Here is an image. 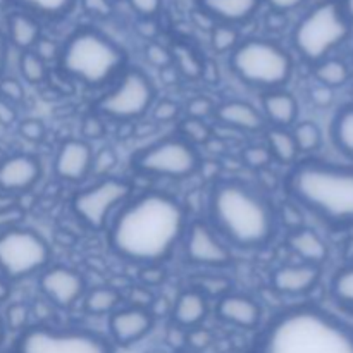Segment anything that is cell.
I'll list each match as a JSON object with an SVG mask.
<instances>
[{"instance_id":"6da1fadb","label":"cell","mask_w":353,"mask_h":353,"mask_svg":"<svg viewBox=\"0 0 353 353\" xmlns=\"http://www.w3.org/2000/svg\"><path fill=\"white\" fill-rule=\"evenodd\" d=\"M188 210L174 195L145 190L131 195L107 224V243L117 257L138 265L164 264L188 226Z\"/></svg>"},{"instance_id":"7a4b0ae2","label":"cell","mask_w":353,"mask_h":353,"mask_svg":"<svg viewBox=\"0 0 353 353\" xmlns=\"http://www.w3.org/2000/svg\"><path fill=\"white\" fill-rule=\"evenodd\" d=\"M207 221L230 247L259 250L274 240L278 214L264 192L238 178H217L207 200Z\"/></svg>"},{"instance_id":"3957f363","label":"cell","mask_w":353,"mask_h":353,"mask_svg":"<svg viewBox=\"0 0 353 353\" xmlns=\"http://www.w3.org/2000/svg\"><path fill=\"white\" fill-rule=\"evenodd\" d=\"M252 353H353V327L314 303L286 307L268 321Z\"/></svg>"},{"instance_id":"277c9868","label":"cell","mask_w":353,"mask_h":353,"mask_svg":"<svg viewBox=\"0 0 353 353\" xmlns=\"http://www.w3.org/2000/svg\"><path fill=\"white\" fill-rule=\"evenodd\" d=\"M285 192L300 209L333 228L353 226V168L321 159L296 161L285 176Z\"/></svg>"},{"instance_id":"5b68a950","label":"cell","mask_w":353,"mask_h":353,"mask_svg":"<svg viewBox=\"0 0 353 353\" xmlns=\"http://www.w3.org/2000/svg\"><path fill=\"white\" fill-rule=\"evenodd\" d=\"M57 61L64 74L88 88L110 86L128 68L123 47L92 26L72 31L62 43Z\"/></svg>"},{"instance_id":"8992f818","label":"cell","mask_w":353,"mask_h":353,"mask_svg":"<svg viewBox=\"0 0 353 353\" xmlns=\"http://www.w3.org/2000/svg\"><path fill=\"white\" fill-rule=\"evenodd\" d=\"M233 74L252 88L283 90L293 76L292 54L269 38H245L230 54Z\"/></svg>"},{"instance_id":"52a82bcc","label":"cell","mask_w":353,"mask_h":353,"mask_svg":"<svg viewBox=\"0 0 353 353\" xmlns=\"http://www.w3.org/2000/svg\"><path fill=\"white\" fill-rule=\"evenodd\" d=\"M352 26L338 0H323L296 23L292 34L293 47L303 61L314 65L348 40Z\"/></svg>"},{"instance_id":"ba28073f","label":"cell","mask_w":353,"mask_h":353,"mask_svg":"<svg viewBox=\"0 0 353 353\" xmlns=\"http://www.w3.org/2000/svg\"><path fill=\"white\" fill-rule=\"evenodd\" d=\"M155 99L157 90L150 76L140 68H126L97 99L95 112L121 124L133 123L152 109Z\"/></svg>"},{"instance_id":"9c48e42d","label":"cell","mask_w":353,"mask_h":353,"mask_svg":"<svg viewBox=\"0 0 353 353\" xmlns=\"http://www.w3.org/2000/svg\"><path fill=\"white\" fill-rule=\"evenodd\" d=\"M202 157L199 148L181 137H169L141 148L131 157L134 172L150 178L188 179L200 171Z\"/></svg>"},{"instance_id":"30bf717a","label":"cell","mask_w":353,"mask_h":353,"mask_svg":"<svg viewBox=\"0 0 353 353\" xmlns=\"http://www.w3.org/2000/svg\"><path fill=\"white\" fill-rule=\"evenodd\" d=\"M50 259V245L34 230L14 226L0 231V274L10 283L40 274Z\"/></svg>"},{"instance_id":"8fae6325","label":"cell","mask_w":353,"mask_h":353,"mask_svg":"<svg viewBox=\"0 0 353 353\" xmlns=\"http://www.w3.org/2000/svg\"><path fill=\"white\" fill-rule=\"evenodd\" d=\"M16 353H114L112 341L85 327L30 326L19 333Z\"/></svg>"},{"instance_id":"7c38bea8","label":"cell","mask_w":353,"mask_h":353,"mask_svg":"<svg viewBox=\"0 0 353 353\" xmlns=\"http://www.w3.org/2000/svg\"><path fill=\"white\" fill-rule=\"evenodd\" d=\"M133 195V185L124 178L105 176L79 190L71 200L72 212L86 228L105 230L114 214Z\"/></svg>"},{"instance_id":"4fadbf2b","label":"cell","mask_w":353,"mask_h":353,"mask_svg":"<svg viewBox=\"0 0 353 353\" xmlns=\"http://www.w3.org/2000/svg\"><path fill=\"white\" fill-rule=\"evenodd\" d=\"M185 259L193 265L207 269H223L233 262V250L216 233L207 219H192L183 236Z\"/></svg>"},{"instance_id":"5bb4252c","label":"cell","mask_w":353,"mask_h":353,"mask_svg":"<svg viewBox=\"0 0 353 353\" xmlns=\"http://www.w3.org/2000/svg\"><path fill=\"white\" fill-rule=\"evenodd\" d=\"M38 288L41 295L57 309H72L86 293L83 274L68 265H48L38 274Z\"/></svg>"},{"instance_id":"9a60e30c","label":"cell","mask_w":353,"mask_h":353,"mask_svg":"<svg viewBox=\"0 0 353 353\" xmlns=\"http://www.w3.org/2000/svg\"><path fill=\"white\" fill-rule=\"evenodd\" d=\"M92 145L86 140L69 138L62 141L54 159V172L61 181L78 185L92 176L93 169Z\"/></svg>"},{"instance_id":"2e32d148","label":"cell","mask_w":353,"mask_h":353,"mask_svg":"<svg viewBox=\"0 0 353 353\" xmlns=\"http://www.w3.org/2000/svg\"><path fill=\"white\" fill-rule=\"evenodd\" d=\"M40 159L31 154L7 155L0 161V192L7 195L26 193L40 181Z\"/></svg>"},{"instance_id":"e0dca14e","label":"cell","mask_w":353,"mask_h":353,"mask_svg":"<svg viewBox=\"0 0 353 353\" xmlns=\"http://www.w3.org/2000/svg\"><path fill=\"white\" fill-rule=\"evenodd\" d=\"M154 324L155 317L147 309H138V307L117 309L109 316L110 341L119 347H130L143 340L154 330Z\"/></svg>"},{"instance_id":"ac0fdd59","label":"cell","mask_w":353,"mask_h":353,"mask_svg":"<svg viewBox=\"0 0 353 353\" xmlns=\"http://www.w3.org/2000/svg\"><path fill=\"white\" fill-rule=\"evenodd\" d=\"M323 268L305 262L283 264L271 274L272 290L286 296H302L312 292L321 281Z\"/></svg>"},{"instance_id":"d6986e66","label":"cell","mask_w":353,"mask_h":353,"mask_svg":"<svg viewBox=\"0 0 353 353\" xmlns=\"http://www.w3.org/2000/svg\"><path fill=\"white\" fill-rule=\"evenodd\" d=\"M216 314L226 324L240 330H255L261 326L262 307L255 299L240 293H228L216 303Z\"/></svg>"},{"instance_id":"ffe728a7","label":"cell","mask_w":353,"mask_h":353,"mask_svg":"<svg viewBox=\"0 0 353 353\" xmlns=\"http://www.w3.org/2000/svg\"><path fill=\"white\" fill-rule=\"evenodd\" d=\"M214 117L221 124L233 130L245 131V133H259L265 130V119L261 109L245 100H226L216 105Z\"/></svg>"},{"instance_id":"44dd1931","label":"cell","mask_w":353,"mask_h":353,"mask_svg":"<svg viewBox=\"0 0 353 353\" xmlns=\"http://www.w3.org/2000/svg\"><path fill=\"white\" fill-rule=\"evenodd\" d=\"M262 0H196V9L212 17L216 23L238 24L248 23L259 12Z\"/></svg>"},{"instance_id":"7402d4cb","label":"cell","mask_w":353,"mask_h":353,"mask_svg":"<svg viewBox=\"0 0 353 353\" xmlns=\"http://www.w3.org/2000/svg\"><path fill=\"white\" fill-rule=\"evenodd\" d=\"M209 316V299L199 290L188 288L181 292L172 303L171 319L176 327L183 331L195 330Z\"/></svg>"},{"instance_id":"603a6c76","label":"cell","mask_w":353,"mask_h":353,"mask_svg":"<svg viewBox=\"0 0 353 353\" xmlns=\"http://www.w3.org/2000/svg\"><path fill=\"white\" fill-rule=\"evenodd\" d=\"M261 112L265 123L272 128H293L299 119V102L295 97L285 90H272L262 95Z\"/></svg>"},{"instance_id":"cb8c5ba5","label":"cell","mask_w":353,"mask_h":353,"mask_svg":"<svg viewBox=\"0 0 353 353\" xmlns=\"http://www.w3.org/2000/svg\"><path fill=\"white\" fill-rule=\"evenodd\" d=\"M286 245L300 259V262H305V264L323 268V264L330 257V248H327L326 241L310 228L303 226L295 231H288Z\"/></svg>"},{"instance_id":"d4e9b609","label":"cell","mask_w":353,"mask_h":353,"mask_svg":"<svg viewBox=\"0 0 353 353\" xmlns=\"http://www.w3.org/2000/svg\"><path fill=\"white\" fill-rule=\"evenodd\" d=\"M7 43L14 45L21 52L33 50L41 38V26L38 17L23 10H14L7 17Z\"/></svg>"},{"instance_id":"484cf974","label":"cell","mask_w":353,"mask_h":353,"mask_svg":"<svg viewBox=\"0 0 353 353\" xmlns=\"http://www.w3.org/2000/svg\"><path fill=\"white\" fill-rule=\"evenodd\" d=\"M265 147L269 148L272 155V161L279 162L283 165L292 168L299 161V148L293 140L292 130L286 128H269L265 130Z\"/></svg>"},{"instance_id":"4316f807","label":"cell","mask_w":353,"mask_h":353,"mask_svg":"<svg viewBox=\"0 0 353 353\" xmlns=\"http://www.w3.org/2000/svg\"><path fill=\"white\" fill-rule=\"evenodd\" d=\"M17 10L43 19H61L69 16L79 0H10Z\"/></svg>"},{"instance_id":"83f0119b","label":"cell","mask_w":353,"mask_h":353,"mask_svg":"<svg viewBox=\"0 0 353 353\" xmlns=\"http://www.w3.org/2000/svg\"><path fill=\"white\" fill-rule=\"evenodd\" d=\"M121 293L112 286H97L86 290L83 296V310L90 316H110L119 309Z\"/></svg>"},{"instance_id":"f1b7e54d","label":"cell","mask_w":353,"mask_h":353,"mask_svg":"<svg viewBox=\"0 0 353 353\" xmlns=\"http://www.w3.org/2000/svg\"><path fill=\"white\" fill-rule=\"evenodd\" d=\"M331 140L345 157L353 161V103L341 107L334 114L331 123Z\"/></svg>"},{"instance_id":"f546056e","label":"cell","mask_w":353,"mask_h":353,"mask_svg":"<svg viewBox=\"0 0 353 353\" xmlns=\"http://www.w3.org/2000/svg\"><path fill=\"white\" fill-rule=\"evenodd\" d=\"M312 72L317 83L330 90L343 86L348 81V78H350V69H348L347 62L334 57H327L314 64Z\"/></svg>"},{"instance_id":"4dcf8cb0","label":"cell","mask_w":353,"mask_h":353,"mask_svg":"<svg viewBox=\"0 0 353 353\" xmlns=\"http://www.w3.org/2000/svg\"><path fill=\"white\" fill-rule=\"evenodd\" d=\"M171 57H172V68L179 72V74L186 76V78H200L202 76L203 62L200 59V55L196 54L195 48L190 47L188 43H183V41H178V43L172 45L171 48Z\"/></svg>"},{"instance_id":"1f68e13d","label":"cell","mask_w":353,"mask_h":353,"mask_svg":"<svg viewBox=\"0 0 353 353\" xmlns=\"http://www.w3.org/2000/svg\"><path fill=\"white\" fill-rule=\"evenodd\" d=\"M330 293L341 309L353 312V262H347V265L333 276Z\"/></svg>"},{"instance_id":"d6a6232c","label":"cell","mask_w":353,"mask_h":353,"mask_svg":"<svg viewBox=\"0 0 353 353\" xmlns=\"http://www.w3.org/2000/svg\"><path fill=\"white\" fill-rule=\"evenodd\" d=\"M292 134L300 154H312V152L319 150L321 143H323V134H321L319 126L312 121L295 123L292 128Z\"/></svg>"},{"instance_id":"836d02e7","label":"cell","mask_w":353,"mask_h":353,"mask_svg":"<svg viewBox=\"0 0 353 353\" xmlns=\"http://www.w3.org/2000/svg\"><path fill=\"white\" fill-rule=\"evenodd\" d=\"M19 72L21 78L30 85H38L47 79L48 65L34 50L21 52L19 55Z\"/></svg>"},{"instance_id":"e575fe53","label":"cell","mask_w":353,"mask_h":353,"mask_svg":"<svg viewBox=\"0 0 353 353\" xmlns=\"http://www.w3.org/2000/svg\"><path fill=\"white\" fill-rule=\"evenodd\" d=\"M178 133L183 140L192 143L193 147L205 145L212 138V126L203 119H195V117L185 116L179 121Z\"/></svg>"},{"instance_id":"d590c367","label":"cell","mask_w":353,"mask_h":353,"mask_svg":"<svg viewBox=\"0 0 353 353\" xmlns=\"http://www.w3.org/2000/svg\"><path fill=\"white\" fill-rule=\"evenodd\" d=\"M241 37L236 26L216 23L210 30V47L216 54H231L240 45Z\"/></svg>"},{"instance_id":"8d00e7d4","label":"cell","mask_w":353,"mask_h":353,"mask_svg":"<svg viewBox=\"0 0 353 353\" xmlns=\"http://www.w3.org/2000/svg\"><path fill=\"white\" fill-rule=\"evenodd\" d=\"M30 316L31 309L23 302L10 303L6 309L3 314V324H6V330L16 331V333H23L24 330L30 327Z\"/></svg>"},{"instance_id":"74e56055","label":"cell","mask_w":353,"mask_h":353,"mask_svg":"<svg viewBox=\"0 0 353 353\" xmlns=\"http://www.w3.org/2000/svg\"><path fill=\"white\" fill-rule=\"evenodd\" d=\"M195 290H199L200 293L210 299V296H216V299H221V296L228 295L231 288V281L224 276H216V274H209V276H200L196 279Z\"/></svg>"},{"instance_id":"f35d334b","label":"cell","mask_w":353,"mask_h":353,"mask_svg":"<svg viewBox=\"0 0 353 353\" xmlns=\"http://www.w3.org/2000/svg\"><path fill=\"white\" fill-rule=\"evenodd\" d=\"M241 161L247 168L255 171H264L272 164V155L265 145H250L241 154Z\"/></svg>"},{"instance_id":"ab89813d","label":"cell","mask_w":353,"mask_h":353,"mask_svg":"<svg viewBox=\"0 0 353 353\" xmlns=\"http://www.w3.org/2000/svg\"><path fill=\"white\" fill-rule=\"evenodd\" d=\"M117 164V154L112 147H102L99 152L93 155V169L92 174L99 178H105L110 176V171L116 168Z\"/></svg>"},{"instance_id":"60d3db41","label":"cell","mask_w":353,"mask_h":353,"mask_svg":"<svg viewBox=\"0 0 353 353\" xmlns=\"http://www.w3.org/2000/svg\"><path fill=\"white\" fill-rule=\"evenodd\" d=\"M150 110L155 123L168 124V123H174V121L178 119L179 114H181V105L171 99H162V100H155Z\"/></svg>"},{"instance_id":"b9f144b4","label":"cell","mask_w":353,"mask_h":353,"mask_svg":"<svg viewBox=\"0 0 353 353\" xmlns=\"http://www.w3.org/2000/svg\"><path fill=\"white\" fill-rule=\"evenodd\" d=\"M276 214H278V223L288 228V231H295L299 228H303L302 209L295 202H292V200L283 203L281 209L276 210Z\"/></svg>"},{"instance_id":"7bdbcfd3","label":"cell","mask_w":353,"mask_h":353,"mask_svg":"<svg viewBox=\"0 0 353 353\" xmlns=\"http://www.w3.org/2000/svg\"><path fill=\"white\" fill-rule=\"evenodd\" d=\"M186 116L195 117V119H203L207 121L210 116H214L216 112V103L209 99V97H193L186 103Z\"/></svg>"},{"instance_id":"ee69618b","label":"cell","mask_w":353,"mask_h":353,"mask_svg":"<svg viewBox=\"0 0 353 353\" xmlns=\"http://www.w3.org/2000/svg\"><path fill=\"white\" fill-rule=\"evenodd\" d=\"M145 59H147L148 64H152L154 68L159 69H165L169 65H172V57H171V50L168 47L161 43H148L145 47Z\"/></svg>"},{"instance_id":"f6af8a7d","label":"cell","mask_w":353,"mask_h":353,"mask_svg":"<svg viewBox=\"0 0 353 353\" xmlns=\"http://www.w3.org/2000/svg\"><path fill=\"white\" fill-rule=\"evenodd\" d=\"M0 99L7 100L10 103H19L24 99V86L19 79L2 76L0 78Z\"/></svg>"},{"instance_id":"bcb514c9","label":"cell","mask_w":353,"mask_h":353,"mask_svg":"<svg viewBox=\"0 0 353 353\" xmlns=\"http://www.w3.org/2000/svg\"><path fill=\"white\" fill-rule=\"evenodd\" d=\"M17 131L28 141H41L45 138V133H47L43 121L34 119V117L19 121L17 123Z\"/></svg>"},{"instance_id":"7dc6e473","label":"cell","mask_w":353,"mask_h":353,"mask_svg":"<svg viewBox=\"0 0 353 353\" xmlns=\"http://www.w3.org/2000/svg\"><path fill=\"white\" fill-rule=\"evenodd\" d=\"M126 2L140 19H154L161 12L164 0H126Z\"/></svg>"},{"instance_id":"c3c4849f","label":"cell","mask_w":353,"mask_h":353,"mask_svg":"<svg viewBox=\"0 0 353 353\" xmlns=\"http://www.w3.org/2000/svg\"><path fill=\"white\" fill-rule=\"evenodd\" d=\"M83 10L97 19H107L114 12V0H79Z\"/></svg>"},{"instance_id":"681fc988","label":"cell","mask_w":353,"mask_h":353,"mask_svg":"<svg viewBox=\"0 0 353 353\" xmlns=\"http://www.w3.org/2000/svg\"><path fill=\"white\" fill-rule=\"evenodd\" d=\"M185 343L188 345V348H192V352L199 353L210 347V343H212V333L203 330V327H195V330L186 331Z\"/></svg>"},{"instance_id":"f907efd6","label":"cell","mask_w":353,"mask_h":353,"mask_svg":"<svg viewBox=\"0 0 353 353\" xmlns=\"http://www.w3.org/2000/svg\"><path fill=\"white\" fill-rule=\"evenodd\" d=\"M140 283L147 288H155V286L162 285L165 279V269L162 264H152V265H140Z\"/></svg>"},{"instance_id":"816d5d0a","label":"cell","mask_w":353,"mask_h":353,"mask_svg":"<svg viewBox=\"0 0 353 353\" xmlns=\"http://www.w3.org/2000/svg\"><path fill=\"white\" fill-rule=\"evenodd\" d=\"M154 299H155L154 293L143 285L133 286V288L130 290V296H128V300H130L131 303L130 307H138V309H147V310L150 309Z\"/></svg>"},{"instance_id":"f5cc1de1","label":"cell","mask_w":353,"mask_h":353,"mask_svg":"<svg viewBox=\"0 0 353 353\" xmlns=\"http://www.w3.org/2000/svg\"><path fill=\"white\" fill-rule=\"evenodd\" d=\"M105 133V124L100 119L99 114H88L83 119V134L86 138H102Z\"/></svg>"},{"instance_id":"db71d44e","label":"cell","mask_w":353,"mask_h":353,"mask_svg":"<svg viewBox=\"0 0 353 353\" xmlns=\"http://www.w3.org/2000/svg\"><path fill=\"white\" fill-rule=\"evenodd\" d=\"M33 50L37 52V54L40 55L45 62H48L50 59H59V54H61V47H57L54 41L48 40V38H43V37L38 40L37 47H34Z\"/></svg>"},{"instance_id":"11a10c76","label":"cell","mask_w":353,"mask_h":353,"mask_svg":"<svg viewBox=\"0 0 353 353\" xmlns=\"http://www.w3.org/2000/svg\"><path fill=\"white\" fill-rule=\"evenodd\" d=\"M17 124V110L16 105L7 100L0 99V126L10 128Z\"/></svg>"},{"instance_id":"9f6ffc18","label":"cell","mask_w":353,"mask_h":353,"mask_svg":"<svg viewBox=\"0 0 353 353\" xmlns=\"http://www.w3.org/2000/svg\"><path fill=\"white\" fill-rule=\"evenodd\" d=\"M307 0H262V3H268L269 10H276V12L288 14L292 10L299 9L305 3Z\"/></svg>"},{"instance_id":"6f0895ef","label":"cell","mask_w":353,"mask_h":353,"mask_svg":"<svg viewBox=\"0 0 353 353\" xmlns=\"http://www.w3.org/2000/svg\"><path fill=\"white\" fill-rule=\"evenodd\" d=\"M286 24V14H281V12H276V10H269L268 16H265V26L269 28V30H283Z\"/></svg>"},{"instance_id":"680465c9","label":"cell","mask_w":353,"mask_h":353,"mask_svg":"<svg viewBox=\"0 0 353 353\" xmlns=\"http://www.w3.org/2000/svg\"><path fill=\"white\" fill-rule=\"evenodd\" d=\"M7 52H9V43H7L6 34L0 33V78L3 76V69L7 64Z\"/></svg>"},{"instance_id":"91938a15","label":"cell","mask_w":353,"mask_h":353,"mask_svg":"<svg viewBox=\"0 0 353 353\" xmlns=\"http://www.w3.org/2000/svg\"><path fill=\"white\" fill-rule=\"evenodd\" d=\"M10 296V281L0 274V303L6 302Z\"/></svg>"},{"instance_id":"94428289","label":"cell","mask_w":353,"mask_h":353,"mask_svg":"<svg viewBox=\"0 0 353 353\" xmlns=\"http://www.w3.org/2000/svg\"><path fill=\"white\" fill-rule=\"evenodd\" d=\"M341 7H343V12L347 14L348 21L353 24V0H341Z\"/></svg>"},{"instance_id":"6125c7cd","label":"cell","mask_w":353,"mask_h":353,"mask_svg":"<svg viewBox=\"0 0 353 353\" xmlns=\"http://www.w3.org/2000/svg\"><path fill=\"white\" fill-rule=\"evenodd\" d=\"M343 257L347 262H353V236L345 243L343 247Z\"/></svg>"},{"instance_id":"be15d7a7","label":"cell","mask_w":353,"mask_h":353,"mask_svg":"<svg viewBox=\"0 0 353 353\" xmlns=\"http://www.w3.org/2000/svg\"><path fill=\"white\" fill-rule=\"evenodd\" d=\"M6 324H3V319L2 316H0V345L3 343V340H6Z\"/></svg>"},{"instance_id":"e7e4bbea","label":"cell","mask_w":353,"mask_h":353,"mask_svg":"<svg viewBox=\"0 0 353 353\" xmlns=\"http://www.w3.org/2000/svg\"><path fill=\"white\" fill-rule=\"evenodd\" d=\"M178 353H195V352H178Z\"/></svg>"}]
</instances>
